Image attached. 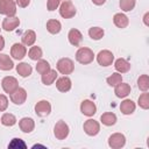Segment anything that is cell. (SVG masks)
<instances>
[{"label":"cell","instance_id":"cell-32","mask_svg":"<svg viewBox=\"0 0 149 149\" xmlns=\"http://www.w3.org/2000/svg\"><path fill=\"white\" fill-rule=\"evenodd\" d=\"M106 81H107V84H108L109 86H116L118 84H120V83L122 81V76H121V73H119V72H114V73H112V74L106 79Z\"/></svg>","mask_w":149,"mask_h":149},{"label":"cell","instance_id":"cell-15","mask_svg":"<svg viewBox=\"0 0 149 149\" xmlns=\"http://www.w3.org/2000/svg\"><path fill=\"white\" fill-rule=\"evenodd\" d=\"M71 86H72V83H71V79L68 76H63V77H61V78H58L56 80V87L61 92H68V91H70L71 90Z\"/></svg>","mask_w":149,"mask_h":149},{"label":"cell","instance_id":"cell-21","mask_svg":"<svg viewBox=\"0 0 149 149\" xmlns=\"http://www.w3.org/2000/svg\"><path fill=\"white\" fill-rule=\"evenodd\" d=\"M114 68L119 73H125L130 70V63L125 58H118L114 63Z\"/></svg>","mask_w":149,"mask_h":149},{"label":"cell","instance_id":"cell-29","mask_svg":"<svg viewBox=\"0 0 149 149\" xmlns=\"http://www.w3.org/2000/svg\"><path fill=\"white\" fill-rule=\"evenodd\" d=\"M28 56H29V58L33 59V61H38V59L42 58L43 51H42V49H41L40 47L35 45V47H31V48H30V50H29V52H28Z\"/></svg>","mask_w":149,"mask_h":149},{"label":"cell","instance_id":"cell-34","mask_svg":"<svg viewBox=\"0 0 149 149\" xmlns=\"http://www.w3.org/2000/svg\"><path fill=\"white\" fill-rule=\"evenodd\" d=\"M136 0H120V8L123 12H130L134 9Z\"/></svg>","mask_w":149,"mask_h":149},{"label":"cell","instance_id":"cell-24","mask_svg":"<svg viewBox=\"0 0 149 149\" xmlns=\"http://www.w3.org/2000/svg\"><path fill=\"white\" fill-rule=\"evenodd\" d=\"M16 71H17V73L21 77H24L26 78V77H29L31 74L33 68L28 63H20V64L16 65Z\"/></svg>","mask_w":149,"mask_h":149},{"label":"cell","instance_id":"cell-8","mask_svg":"<svg viewBox=\"0 0 149 149\" xmlns=\"http://www.w3.org/2000/svg\"><path fill=\"white\" fill-rule=\"evenodd\" d=\"M1 86H2V88L6 93L10 94L19 87V83H17L16 78H14L12 76H8V77H5L1 80Z\"/></svg>","mask_w":149,"mask_h":149},{"label":"cell","instance_id":"cell-42","mask_svg":"<svg viewBox=\"0 0 149 149\" xmlns=\"http://www.w3.org/2000/svg\"><path fill=\"white\" fill-rule=\"evenodd\" d=\"M3 47H5V40H3V37L0 35V51L3 49Z\"/></svg>","mask_w":149,"mask_h":149},{"label":"cell","instance_id":"cell-20","mask_svg":"<svg viewBox=\"0 0 149 149\" xmlns=\"http://www.w3.org/2000/svg\"><path fill=\"white\" fill-rule=\"evenodd\" d=\"M113 22L114 24L118 27V28H126L128 24H129V20L127 17V15L122 14V13H116L114 16H113Z\"/></svg>","mask_w":149,"mask_h":149},{"label":"cell","instance_id":"cell-27","mask_svg":"<svg viewBox=\"0 0 149 149\" xmlns=\"http://www.w3.org/2000/svg\"><path fill=\"white\" fill-rule=\"evenodd\" d=\"M100 120H101L102 125H105V126H113L116 122V115L112 112H107L100 116Z\"/></svg>","mask_w":149,"mask_h":149},{"label":"cell","instance_id":"cell-25","mask_svg":"<svg viewBox=\"0 0 149 149\" xmlns=\"http://www.w3.org/2000/svg\"><path fill=\"white\" fill-rule=\"evenodd\" d=\"M56 78H57V71L56 70H49L48 72H45V73H43L42 74V83L44 84V85H51L55 80H56Z\"/></svg>","mask_w":149,"mask_h":149},{"label":"cell","instance_id":"cell-23","mask_svg":"<svg viewBox=\"0 0 149 149\" xmlns=\"http://www.w3.org/2000/svg\"><path fill=\"white\" fill-rule=\"evenodd\" d=\"M21 40H22V43H23L24 45H28V47H29V45H33V44L35 43V41H36V34H35V31L31 30V29L26 30V31L23 33Z\"/></svg>","mask_w":149,"mask_h":149},{"label":"cell","instance_id":"cell-41","mask_svg":"<svg viewBox=\"0 0 149 149\" xmlns=\"http://www.w3.org/2000/svg\"><path fill=\"white\" fill-rule=\"evenodd\" d=\"M148 17H149V13H146L144 16H143V22L146 26H149V21H148Z\"/></svg>","mask_w":149,"mask_h":149},{"label":"cell","instance_id":"cell-7","mask_svg":"<svg viewBox=\"0 0 149 149\" xmlns=\"http://www.w3.org/2000/svg\"><path fill=\"white\" fill-rule=\"evenodd\" d=\"M126 144V137L121 133H114L108 137V146L113 149L122 148Z\"/></svg>","mask_w":149,"mask_h":149},{"label":"cell","instance_id":"cell-14","mask_svg":"<svg viewBox=\"0 0 149 149\" xmlns=\"http://www.w3.org/2000/svg\"><path fill=\"white\" fill-rule=\"evenodd\" d=\"M20 24V19L16 16H7L2 21V29L6 31H13Z\"/></svg>","mask_w":149,"mask_h":149},{"label":"cell","instance_id":"cell-6","mask_svg":"<svg viewBox=\"0 0 149 149\" xmlns=\"http://www.w3.org/2000/svg\"><path fill=\"white\" fill-rule=\"evenodd\" d=\"M114 61V55L109 50H101L97 55V62L101 66H109Z\"/></svg>","mask_w":149,"mask_h":149},{"label":"cell","instance_id":"cell-13","mask_svg":"<svg viewBox=\"0 0 149 149\" xmlns=\"http://www.w3.org/2000/svg\"><path fill=\"white\" fill-rule=\"evenodd\" d=\"M80 112L86 116H93L97 113V106L91 100H84L80 104Z\"/></svg>","mask_w":149,"mask_h":149},{"label":"cell","instance_id":"cell-2","mask_svg":"<svg viewBox=\"0 0 149 149\" xmlns=\"http://www.w3.org/2000/svg\"><path fill=\"white\" fill-rule=\"evenodd\" d=\"M0 14L7 16H15L16 3L14 0H0Z\"/></svg>","mask_w":149,"mask_h":149},{"label":"cell","instance_id":"cell-10","mask_svg":"<svg viewBox=\"0 0 149 149\" xmlns=\"http://www.w3.org/2000/svg\"><path fill=\"white\" fill-rule=\"evenodd\" d=\"M51 112V105L48 100H41L35 105V113L38 116H47Z\"/></svg>","mask_w":149,"mask_h":149},{"label":"cell","instance_id":"cell-3","mask_svg":"<svg viewBox=\"0 0 149 149\" xmlns=\"http://www.w3.org/2000/svg\"><path fill=\"white\" fill-rule=\"evenodd\" d=\"M57 71L61 72L62 74H70L73 72L74 70V65H73V62L70 59V58H61L58 62H57Z\"/></svg>","mask_w":149,"mask_h":149},{"label":"cell","instance_id":"cell-19","mask_svg":"<svg viewBox=\"0 0 149 149\" xmlns=\"http://www.w3.org/2000/svg\"><path fill=\"white\" fill-rule=\"evenodd\" d=\"M135 102L130 99H126L123 100L121 104H120V111L121 113L126 114V115H129V114H133L134 111H135Z\"/></svg>","mask_w":149,"mask_h":149},{"label":"cell","instance_id":"cell-5","mask_svg":"<svg viewBox=\"0 0 149 149\" xmlns=\"http://www.w3.org/2000/svg\"><path fill=\"white\" fill-rule=\"evenodd\" d=\"M69 132H70L69 126L63 120H59L55 125V127H54V134H55V136H56L57 140H64V139H66L68 135H69Z\"/></svg>","mask_w":149,"mask_h":149},{"label":"cell","instance_id":"cell-44","mask_svg":"<svg viewBox=\"0 0 149 149\" xmlns=\"http://www.w3.org/2000/svg\"><path fill=\"white\" fill-rule=\"evenodd\" d=\"M14 1H15V0H14Z\"/></svg>","mask_w":149,"mask_h":149},{"label":"cell","instance_id":"cell-9","mask_svg":"<svg viewBox=\"0 0 149 149\" xmlns=\"http://www.w3.org/2000/svg\"><path fill=\"white\" fill-rule=\"evenodd\" d=\"M83 128H84V132H85L87 135H90V136H95V135L99 133V130H100V125H99L98 121H95V120H93V119H88V120H86V121L84 122Z\"/></svg>","mask_w":149,"mask_h":149},{"label":"cell","instance_id":"cell-40","mask_svg":"<svg viewBox=\"0 0 149 149\" xmlns=\"http://www.w3.org/2000/svg\"><path fill=\"white\" fill-rule=\"evenodd\" d=\"M105 1H106V0H92V2H93L94 5H97V6H101V5H104Z\"/></svg>","mask_w":149,"mask_h":149},{"label":"cell","instance_id":"cell-28","mask_svg":"<svg viewBox=\"0 0 149 149\" xmlns=\"http://www.w3.org/2000/svg\"><path fill=\"white\" fill-rule=\"evenodd\" d=\"M104 34H105V31H104V29L100 28V27H92V28H90V30H88L90 37H91L92 40H95V41L102 38V37H104Z\"/></svg>","mask_w":149,"mask_h":149},{"label":"cell","instance_id":"cell-4","mask_svg":"<svg viewBox=\"0 0 149 149\" xmlns=\"http://www.w3.org/2000/svg\"><path fill=\"white\" fill-rule=\"evenodd\" d=\"M59 14L64 19H71L76 15V7L73 6V3L70 0H66V1L61 3Z\"/></svg>","mask_w":149,"mask_h":149},{"label":"cell","instance_id":"cell-37","mask_svg":"<svg viewBox=\"0 0 149 149\" xmlns=\"http://www.w3.org/2000/svg\"><path fill=\"white\" fill-rule=\"evenodd\" d=\"M59 5H61V0H48V2H47L48 10H50V12L57 9V7H58Z\"/></svg>","mask_w":149,"mask_h":149},{"label":"cell","instance_id":"cell-43","mask_svg":"<svg viewBox=\"0 0 149 149\" xmlns=\"http://www.w3.org/2000/svg\"><path fill=\"white\" fill-rule=\"evenodd\" d=\"M0 30H1V28H0Z\"/></svg>","mask_w":149,"mask_h":149},{"label":"cell","instance_id":"cell-11","mask_svg":"<svg viewBox=\"0 0 149 149\" xmlns=\"http://www.w3.org/2000/svg\"><path fill=\"white\" fill-rule=\"evenodd\" d=\"M9 95H10V100L15 105H22L26 101V99H27V91L24 88H22V87H17Z\"/></svg>","mask_w":149,"mask_h":149},{"label":"cell","instance_id":"cell-35","mask_svg":"<svg viewBox=\"0 0 149 149\" xmlns=\"http://www.w3.org/2000/svg\"><path fill=\"white\" fill-rule=\"evenodd\" d=\"M139 106L143 109H148L149 108V93H142L139 97Z\"/></svg>","mask_w":149,"mask_h":149},{"label":"cell","instance_id":"cell-31","mask_svg":"<svg viewBox=\"0 0 149 149\" xmlns=\"http://www.w3.org/2000/svg\"><path fill=\"white\" fill-rule=\"evenodd\" d=\"M137 86L143 92H147L148 91V88H149V77H148V74H142V76L139 77V79H137Z\"/></svg>","mask_w":149,"mask_h":149},{"label":"cell","instance_id":"cell-1","mask_svg":"<svg viewBox=\"0 0 149 149\" xmlns=\"http://www.w3.org/2000/svg\"><path fill=\"white\" fill-rule=\"evenodd\" d=\"M76 59L80 64H90L94 59V54L90 48H79L76 52Z\"/></svg>","mask_w":149,"mask_h":149},{"label":"cell","instance_id":"cell-12","mask_svg":"<svg viewBox=\"0 0 149 149\" xmlns=\"http://www.w3.org/2000/svg\"><path fill=\"white\" fill-rule=\"evenodd\" d=\"M27 54V49L24 47V44H20V43H14L10 48V55L14 59L21 61Z\"/></svg>","mask_w":149,"mask_h":149},{"label":"cell","instance_id":"cell-16","mask_svg":"<svg viewBox=\"0 0 149 149\" xmlns=\"http://www.w3.org/2000/svg\"><path fill=\"white\" fill-rule=\"evenodd\" d=\"M68 38H69V42H70L72 45L79 47L80 43H81V41H83V35H81V33H80L78 29L72 28V29L69 31V34H68Z\"/></svg>","mask_w":149,"mask_h":149},{"label":"cell","instance_id":"cell-18","mask_svg":"<svg viewBox=\"0 0 149 149\" xmlns=\"http://www.w3.org/2000/svg\"><path fill=\"white\" fill-rule=\"evenodd\" d=\"M132 88L129 86V84H126V83H120L115 86V90H114V93L118 98H126L129 93H130Z\"/></svg>","mask_w":149,"mask_h":149},{"label":"cell","instance_id":"cell-22","mask_svg":"<svg viewBox=\"0 0 149 149\" xmlns=\"http://www.w3.org/2000/svg\"><path fill=\"white\" fill-rule=\"evenodd\" d=\"M14 68V63L10 59V57L6 54H0V70L8 71Z\"/></svg>","mask_w":149,"mask_h":149},{"label":"cell","instance_id":"cell-33","mask_svg":"<svg viewBox=\"0 0 149 149\" xmlns=\"http://www.w3.org/2000/svg\"><path fill=\"white\" fill-rule=\"evenodd\" d=\"M50 70V64L49 62L44 61V59H38L37 64H36V71L40 73V74H43L45 72H48Z\"/></svg>","mask_w":149,"mask_h":149},{"label":"cell","instance_id":"cell-30","mask_svg":"<svg viewBox=\"0 0 149 149\" xmlns=\"http://www.w3.org/2000/svg\"><path fill=\"white\" fill-rule=\"evenodd\" d=\"M3 126H7V127H12L16 123V118L10 114V113H5L2 116H1V121H0Z\"/></svg>","mask_w":149,"mask_h":149},{"label":"cell","instance_id":"cell-17","mask_svg":"<svg viewBox=\"0 0 149 149\" xmlns=\"http://www.w3.org/2000/svg\"><path fill=\"white\" fill-rule=\"evenodd\" d=\"M19 127L23 133H31L35 128V122L31 118H22L19 121Z\"/></svg>","mask_w":149,"mask_h":149},{"label":"cell","instance_id":"cell-39","mask_svg":"<svg viewBox=\"0 0 149 149\" xmlns=\"http://www.w3.org/2000/svg\"><path fill=\"white\" fill-rule=\"evenodd\" d=\"M15 3H16L19 7L24 8V7H27V6L30 3V0H15Z\"/></svg>","mask_w":149,"mask_h":149},{"label":"cell","instance_id":"cell-26","mask_svg":"<svg viewBox=\"0 0 149 149\" xmlns=\"http://www.w3.org/2000/svg\"><path fill=\"white\" fill-rule=\"evenodd\" d=\"M61 29H62V24H61V22L58 20L51 19V20H49L47 22V30L50 34H54V35L55 34H58L61 31Z\"/></svg>","mask_w":149,"mask_h":149},{"label":"cell","instance_id":"cell-38","mask_svg":"<svg viewBox=\"0 0 149 149\" xmlns=\"http://www.w3.org/2000/svg\"><path fill=\"white\" fill-rule=\"evenodd\" d=\"M8 107V99L6 95L3 94H0V112H3L6 111Z\"/></svg>","mask_w":149,"mask_h":149},{"label":"cell","instance_id":"cell-36","mask_svg":"<svg viewBox=\"0 0 149 149\" xmlns=\"http://www.w3.org/2000/svg\"><path fill=\"white\" fill-rule=\"evenodd\" d=\"M8 148H27V144L21 139H13L12 142L8 144Z\"/></svg>","mask_w":149,"mask_h":149}]
</instances>
